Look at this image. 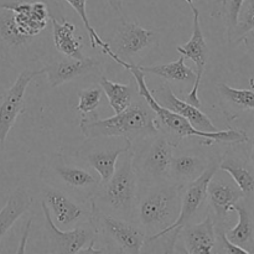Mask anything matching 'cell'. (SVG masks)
<instances>
[{
    "label": "cell",
    "mask_w": 254,
    "mask_h": 254,
    "mask_svg": "<svg viewBox=\"0 0 254 254\" xmlns=\"http://www.w3.org/2000/svg\"><path fill=\"white\" fill-rule=\"evenodd\" d=\"M79 129L86 139L121 138L133 144L134 140H145L160 131L153 109L139 94L121 113L99 118L96 111L82 114Z\"/></svg>",
    "instance_id": "6da1fadb"
},
{
    "label": "cell",
    "mask_w": 254,
    "mask_h": 254,
    "mask_svg": "<svg viewBox=\"0 0 254 254\" xmlns=\"http://www.w3.org/2000/svg\"><path fill=\"white\" fill-rule=\"evenodd\" d=\"M127 71L130 72L135 78L138 94H140L146 103L153 109L154 114L158 121L160 131L173 139L176 144L180 143L184 138H197L198 140L206 145L212 144H243L250 140L247 134L242 130L228 129V130L217 131H202L196 129L190 122L184 118L180 114L175 113L171 109L161 106L153 96V92L148 88L145 82V73L140 71L138 64L128 62L124 67Z\"/></svg>",
    "instance_id": "7a4b0ae2"
},
{
    "label": "cell",
    "mask_w": 254,
    "mask_h": 254,
    "mask_svg": "<svg viewBox=\"0 0 254 254\" xmlns=\"http://www.w3.org/2000/svg\"><path fill=\"white\" fill-rule=\"evenodd\" d=\"M134 151L121 154L113 175L99 185L89 201L97 211L135 222L138 202V174L134 168Z\"/></svg>",
    "instance_id": "3957f363"
},
{
    "label": "cell",
    "mask_w": 254,
    "mask_h": 254,
    "mask_svg": "<svg viewBox=\"0 0 254 254\" xmlns=\"http://www.w3.org/2000/svg\"><path fill=\"white\" fill-rule=\"evenodd\" d=\"M183 188L171 180L160 181L148 185L145 192L138 197L135 222L146 235L160 232L175 222L180 212Z\"/></svg>",
    "instance_id": "277c9868"
},
{
    "label": "cell",
    "mask_w": 254,
    "mask_h": 254,
    "mask_svg": "<svg viewBox=\"0 0 254 254\" xmlns=\"http://www.w3.org/2000/svg\"><path fill=\"white\" fill-rule=\"evenodd\" d=\"M39 178L42 183L56 186L83 202L91 201L102 184L99 176L97 178L88 170L86 164L69 161L68 156L62 153H55L50 156L40 170Z\"/></svg>",
    "instance_id": "5b68a950"
},
{
    "label": "cell",
    "mask_w": 254,
    "mask_h": 254,
    "mask_svg": "<svg viewBox=\"0 0 254 254\" xmlns=\"http://www.w3.org/2000/svg\"><path fill=\"white\" fill-rule=\"evenodd\" d=\"M148 140V145L145 144L138 154L134 153L133 163L138 179L148 185L169 180V165L178 144L163 131L149 136Z\"/></svg>",
    "instance_id": "8992f818"
},
{
    "label": "cell",
    "mask_w": 254,
    "mask_h": 254,
    "mask_svg": "<svg viewBox=\"0 0 254 254\" xmlns=\"http://www.w3.org/2000/svg\"><path fill=\"white\" fill-rule=\"evenodd\" d=\"M220 160L221 158L211 159L208 161L207 168H206V170L203 171L200 178L184 185L183 191H181L180 212H179V216L175 220V222L169 226V227H166L165 230L160 231V232L148 236L146 243L155 242L156 240L166 235H173L178 237L181 228L191 222V220L195 217L196 213L202 207L206 198H207L208 183L212 179V176L220 170Z\"/></svg>",
    "instance_id": "52a82bcc"
},
{
    "label": "cell",
    "mask_w": 254,
    "mask_h": 254,
    "mask_svg": "<svg viewBox=\"0 0 254 254\" xmlns=\"http://www.w3.org/2000/svg\"><path fill=\"white\" fill-rule=\"evenodd\" d=\"M91 222L97 232L103 233L109 242L116 246L121 253L138 254L143 252L148 235L133 221H127L116 216L97 211L91 206Z\"/></svg>",
    "instance_id": "ba28073f"
},
{
    "label": "cell",
    "mask_w": 254,
    "mask_h": 254,
    "mask_svg": "<svg viewBox=\"0 0 254 254\" xmlns=\"http://www.w3.org/2000/svg\"><path fill=\"white\" fill-rule=\"evenodd\" d=\"M42 202L46 203L52 220L57 227L71 230L91 221V205L73 197L61 189L44 183L41 188Z\"/></svg>",
    "instance_id": "9c48e42d"
},
{
    "label": "cell",
    "mask_w": 254,
    "mask_h": 254,
    "mask_svg": "<svg viewBox=\"0 0 254 254\" xmlns=\"http://www.w3.org/2000/svg\"><path fill=\"white\" fill-rule=\"evenodd\" d=\"M41 208L45 217L46 251L49 253H81L83 248H86L92 241H96L98 237V232L91 221L64 231L55 225L46 203L41 202Z\"/></svg>",
    "instance_id": "30bf717a"
},
{
    "label": "cell",
    "mask_w": 254,
    "mask_h": 254,
    "mask_svg": "<svg viewBox=\"0 0 254 254\" xmlns=\"http://www.w3.org/2000/svg\"><path fill=\"white\" fill-rule=\"evenodd\" d=\"M40 74H44L42 68L39 71L25 69L9 89L0 92V151L4 149L5 141L17 117L25 111L24 101L27 87Z\"/></svg>",
    "instance_id": "8fae6325"
},
{
    "label": "cell",
    "mask_w": 254,
    "mask_h": 254,
    "mask_svg": "<svg viewBox=\"0 0 254 254\" xmlns=\"http://www.w3.org/2000/svg\"><path fill=\"white\" fill-rule=\"evenodd\" d=\"M190 6L191 11L193 14V31L192 36L186 44L178 46V51L183 55L185 59H190L195 62L196 66V79L192 84L190 93L186 97V102L193 104V106H201L200 97H198V88H200L201 81H202L203 73H205L206 64L208 60V47L206 42L205 35H203L202 27L200 22V11L193 4L192 0H185Z\"/></svg>",
    "instance_id": "7c38bea8"
},
{
    "label": "cell",
    "mask_w": 254,
    "mask_h": 254,
    "mask_svg": "<svg viewBox=\"0 0 254 254\" xmlns=\"http://www.w3.org/2000/svg\"><path fill=\"white\" fill-rule=\"evenodd\" d=\"M121 19L122 24L117 29L112 44H109L119 59L127 61V59L143 54L158 42V34L155 31L144 29L135 22L124 21L123 17Z\"/></svg>",
    "instance_id": "4fadbf2b"
},
{
    "label": "cell",
    "mask_w": 254,
    "mask_h": 254,
    "mask_svg": "<svg viewBox=\"0 0 254 254\" xmlns=\"http://www.w3.org/2000/svg\"><path fill=\"white\" fill-rule=\"evenodd\" d=\"M133 144L128 140H124L118 146H101V145H87L84 143L82 148L77 151L76 156L78 160L83 161L86 165L93 169L97 175L101 179V183H106L114 174L117 166V161L121 154L130 150Z\"/></svg>",
    "instance_id": "5bb4252c"
},
{
    "label": "cell",
    "mask_w": 254,
    "mask_h": 254,
    "mask_svg": "<svg viewBox=\"0 0 254 254\" xmlns=\"http://www.w3.org/2000/svg\"><path fill=\"white\" fill-rule=\"evenodd\" d=\"M0 6L11 10L16 27L24 36L34 39L47 27L50 14L44 2H6Z\"/></svg>",
    "instance_id": "9a60e30c"
},
{
    "label": "cell",
    "mask_w": 254,
    "mask_h": 254,
    "mask_svg": "<svg viewBox=\"0 0 254 254\" xmlns=\"http://www.w3.org/2000/svg\"><path fill=\"white\" fill-rule=\"evenodd\" d=\"M101 62L93 57H84V59H72L67 57L64 60H57L52 64L44 67V73L50 87L56 88L62 84L71 82L73 79L81 78L87 74L97 71Z\"/></svg>",
    "instance_id": "2e32d148"
},
{
    "label": "cell",
    "mask_w": 254,
    "mask_h": 254,
    "mask_svg": "<svg viewBox=\"0 0 254 254\" xmlns=\"http://www.w3.org/2000/svg\"><path fill=\"white\" fill-rule=\"evenodd\" d=\"M153 96L161 106L183 116L198 130L217 131L213 122L211 121L207 114L201 111L200 107L193 106L186 101H181L175 96L173 89L169 86H161L155 93L153 92Z\"/></svg>",
    "instance_id": "e0dca14e"
},
{
    "label": "cell",
    "mask_w": 254,
    "mask_h": 254,
    "mask_svg": "<svg viewBox=\"0 0 254 254\" xmlns=\"http://www.w3.org/2000/svg\"><path fill=\"white\" fill-rule=\"evenodd\" d=\"M184 248L189 254H211L216 247V222L207 215L200 223H189L180 230Z\"/></svg>",
    "instance_id": "ac0fdd59"
},
{
    "label": "cell",
    "mask_w": 254,
    "mask_h": 254,
    "mask_svg": "<svg viewBox=\"0 0 254 254\" xmlns=\"http://www.w3.org/2000/svg\"><path fill=\"white\" fill-rule=\"evenodd\" d=\"M216 174L208 183L207 197L216 216V221L223 223L227 221L228 215L233 211L236 203L240 202L245 195L238 188L231 185L223 179L216 178Z\"/></svg>",
    "instance_id": "d6986e66"
},
{
    "label": "cell",
    "mask_w": 254,
    "mask_h": 254,
    "mask_svg": "<svg viewBox=\"0 0 254 254\" xmlns=\"http://www.w3.org/2000/svg\"><path fill=\"white\" fill-rule=\"evenodd\" d=\"M208 161L202 154L196 151H186L173 155L168 170V179L180 185H186L202 175Z\"/></svg>",
    "instance_id": "ffe728a7"
},
{
    "label": "cell",
    "mask_w": 254,
    "mask_h": 254,
    "mask_svg": "<svg viewBox=\"0 0 254 254\" xmlns=\"http://www.w3.org/2000/svg\"><path fill=\"white\" fill-rule=\"evenodd\" d=\"M50 20L52 24V40L57 51L72 59H84L86 55L82 51V44L76 36V26L66 19L60 21L52 15H50Z\"/></svg>",
    "instance_id": "44dd1931"
},
{
    "label": "cell",
    "mask_w": 254,
    "mask_h": 254,
    "mask_svg": "<svg viewBox=\"0 0 254 254\" xmlns=\"http://www.w3.org/2000/svg\"><path fill=\"white\" fill-rule=\"evenodd\" d=\"M32 202L34 200L25 186H19L9 196L5 206L0 210V242L16 223V221L30 210Z\"/></svg>",
    "instance_id": "7402d4cb"
},
{
    "label": "cell",
    "mask_w": 254,
    "mask_h": 254,
    "mask_svg": "<svg viewBox=\"0 0 254 254\" xmlns=\"http://www.w3.org/2000/svg\"><path fill=\"white\" fill-rule=\"evenodd\" d=\"M220 170L227 173L245 197L254 193V169L238 156L225 155L220 160Z\"/></svg>",
    "instance_id": "603a6c76"
},
{
    "label": "cell",
    "mask_w": 254,
    "mask_h": 254,
    "mask_svg": "<svg viewBox=\"0 0 254 254\" xmlns=\"http://www.w3.org/2000/svg\"><path fill=\"white\" fill-rule=\"evenodd\" d=\"M233 211L237 212L238 222L235 227L226 231V236L232 243L252 253L254 252V222L252 215L247 206L241 201L236 203Z\"/></svg>",
    "instance_id": "cb8c5ba5"
},
{
    "label": "cell",
    "mask_w": 254,
    "mask_h": 254,
    "mask_svg": "<svg viewBox=\"0 0 254 254\" xmlns=\"http://www.w3.org/2000/svg\"><path fill=\"white\" fill-rule=\"evenodd\" d=\"M141 72L160 77L166 81L184 82V83H195L196 72L185 64V57L181 55L178 60L164 64H154V66H140L138 64Z\"/></svg>",
    "instance_id": "d4e9b609"
},
{
    "label": "cell",
    "mask_w": 254,
    "mask_h": 254,
    "mask_svg": "<svg viewBox=\"0 0 254 254\" xmlns=\"http://www.w3.org/2000/svg\"><path fill=\"white\" fill-rule=\"evenodd\" d=\"M99 87L108 98L109 106L112 107L114 113H121L134 99V91L130 86L116 83L103 76L99 79Z\"/></svg>",
    "instance_id": "484cf974"
},
{
    "label": "cell",
    "mask_w": 254,
    "mask_h": 254,
    "mask_svg": "<svg viewBox=\"0 0 254 254\" xmlns=\"http://www.w3.org/2000/svg\"><path fill=\"white\" fill-rule=\"evenodd\" d=\"M64 1H66L67 4L71 5L72 9L77 12V15H78L79 17H81L82 22H83V25L86 26L87 32H88L89 35V41H91L92 49L101 47L103 54H106L107 56L111 57L116 64H118L122 59H119V57L114 54L113 50L109 46V44H107L106 41H103V40L99 37V35L97 34V31L93 29L91 22H89L88 15H87V0H64Z\"/></svg>",
    "instance_id": "4316f807"
},
{
    "label": "cell",
    "mask_w": 254,
    "mask_h": 254,
    "mask_svg": "<svg viewBox=\"0 0 254 254\" xmlns=\"http://www.w3.org/2000/svg\"><path fill=\"white\" fill-rule=\"evenodd\" d=\"M223 102L236 109V113L245 111H254V91L252 89H240L221 83L218 86Z\"/></svg>",
    "instance_id": "83f0119b"
},
{
    "label": "cell",
    "mask_w": 254,
    "mask_h": 254,
    "mask_svg": "<svg viewBox=\"0 0 254 254\" xmlns=\"http://www.w3.org/2000/svg\"><path fill=\"white\" fill-rule=\"evenodd\" d=\"M254 30V0H245L236 26L227 32L228 41L238 45L243 42L250 32Z\"/></svg>",
    "instance_id": "f1b7e54d"
},
{
    "label": "cell",
    "mask_w": 254,
    "mask_h": 254,
    "mask_svg": "<svg viewBox=\"0 0 254 254\" xmlns=\"http://www.w3.org/2000/svg\"><path fill=\"white\" fill-rule=\"evenodd\" d=\"M0 39L10 47H21L32 39L24 36L14 21L11 10L0 6Z\"/></svg>",
    "instance_id": "f546056e"
},
{
    "label": "cell",
    "mask_w": 254,
    "mask_h": 254,
    "mask_svg": "<svg viewBox=\"0 0 254 254\" xmlns=\"http://www.w3.org/2000/svg\"><path fill=\"white\" fill-rule=\"evenodd\" d=\"M102 98L101 87H91V88L82 89L78 93V103L76 108L82 114L91 113L98 108Z\"/></svg>",
    "instance_id": "4dcf8cb0"
},
{
    "label": "cell",
    "mask_w": 254,
    "mask_h": 254,
    "mask_svg": "<svg viewBox=\"0 0 254 254\" xmlns=\"http://www.w3.org/2000/svg\"><path fill=\"white\" fill-rule=\"evenodd\" d=\"M245 0H221L220 14L223 15L227 24V32H230L236 26L242 5Z\"/></svg>",
    "instance_id": "1f68e13d"
},
{
    "label": "cell",
    "mask_w": 254,
    "mask_h": 254,
    "mask_svg": "<svg viewBox=\"0 0 254 254\" xmlns=\"http://www.w3.org/2000/svg\"><path fill=\"white\" fill-rule=\"evenodd\" d=\"M216 238H217L221 243L220 252L228 253V254H250V252H248L247 250L235 245V243H232L230 240H228L227 236H226V230L222 227V226L218 228V231L217 228H216Z\"/></svg>",
    "instance_id": "d6a6232c"
},
{
    "label": "cell",
    "mask_w": 254,
    "mask_h": 254,
    "mask_svg": "<svg viewBox=\"0 0 254 254\" xmlns=\"http://www.w3.org/2000/svg\"><path fill=\"white\" fill-rule=\"evenodd\" d=\"M109 6L112 7L114 12L119 15L121 17H123V4L124 0H108Z\"/></svg>",
    "instance_id": "836d02e7"
},
{
    "label": "cell",
    "mask_w": 254,
    "mask_h": 254,
    "mask_svg": "<svg viewBox=\"0 0 254 254\" xmlns=\"http://www.w3.org/2000/svg\"><path fill=\"white\" fill-rule=\"evenodd\" d=\"M31 223H32V220H30L29 222H27L26 230H25L24 237H22V241H21V247H20L19 250H17V252H20V253H24L25 252V242H26V238H27V236H29V231H30V227H31Z\"/></svg>",
    "instance_id": "e575fe53"
},
{
    "label": "cell",
    "mask_w": 254,
    "mask_h": 254,
    "mask_svg": "<svg viewBox=\"0 0 254 254\" xmlns=\"http://www.w3.org/2000/svg\"><path fill=\"white\" fill-rule=\"evenodd\" d=\"M252 145H251V154H250V164L251 166L254 169V134H253V138H252Z\"/></svg>",
    "instance_id": "d590c367"
}]
</instances>
